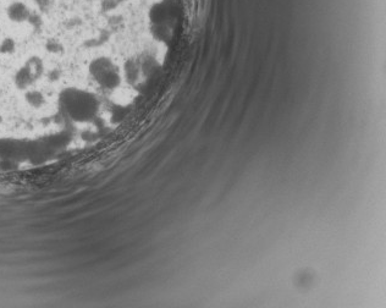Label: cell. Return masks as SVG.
I'll use <instances>...</instances> for the list:
<instances>
[{
    "label": "cell",
    "mask_w": 386,
    "mask_h": 308,
    "mask_svg": "<svg viewBox=\"0 0 386 308\" xmlns=\"http://www.w3.org/2000/svg\"><path fill=\"white\" fill-rule=\"evenodd\" d=\"M99 101L86 89L70 87L59 96V109L65 119L74 124H89L98 116Z\"/></svg>",
    "instance_id": "obj_1"
},
{
    "label": "cell",
    "mask_w": 386,
    "mask_h": 308,
    "mask_svg": "<svg viewBox=\"0 0 386 308\" xmlns=\"http://www.w3.org/2000/svg\"><path fill=\"white\" fill-rule=\"evenodd\" d=\"M92 78L104 89H115L121 84L120 69L109 58H97L89 65Z\"/></svg>",
    "instance_id": "obj_2"
},
{
    "label": "cell",
    "mask_w": 386,
    "mask_h": 308,
    "mask_svg": "<svg viewBox=\"0 0 386 308\" xmlns=\"http://www.w3.org/2000/svg\"><path fill=\"white\" fill-rule=\"evenodd\" d=\"M7 16L12 22H24L30 19V10L24 2L15 1L7 7Z\"/></svg>",
    "instance_id": "obj_3"
},
{
    "label": "cell",
    "mask_w": 386,
    "mask_h": 308,
    "mask_svg": "<svg viewBox=\"0 0 386 308\" xmlns=\"http://www.w3.org/2000/svg\"><path fill=\"white\" fill-rule=\"evenodd\" d=\"M27 101L32 105H39L40 103H43V96L38 92H30L27 94Z\"/></svg>",
    "instance_id": "obj_4"
},
{
    "label": "cell",
    "mask_w": 386,
    "mask_h": 308,
    "mask_svg": "<svg viewBox=\"0 0 386 308\" xmlns=\"http://www.w3.org/2000/svg\"><path fill=\"white\" fill-rule=\"evenodd\" d=\"M15 48V44L14 42H12L11 38H6V39L2 42L1 47H0V50L2 51V53H11L12 50H14Z\"/></svg>",
    "instance_id": "obj_5"
}]
</instances>
